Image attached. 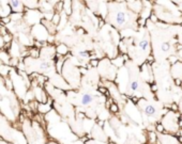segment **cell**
<instances>
[{
	"label": "cell",
	"instance_id": "3957f363",
	"mask_svg": "<svg viewBox=\"0 0 182 144\" xmlns=\"http://www.w3.org/2000/svg\"><path fill=\"white\" fill-rule=\"evenodd\" d=\"M94 100V96L91 95L90 93H85L80 97V103L83 106H89Z\"/></svg>",
	"mask_w": 182,
	"mask_h": 144
},
{
	"label": "cell",
	"instance_id": "7402d4cb",
	"mask_svg": "<svg viewBox=\"0 0 182 144\" xmlns=\"http://www.w3.org/2000/svg\"><path fill=\"white\" fill-rule=\"evenodd\" d=\"M99 92H100L101 94H105V95H107V96H109V91L106 89V88H103V87H100L99 88Z\"/></svg>",
	"mask_w": 182,
	"mask_h": 144
},
{
	"label": "cell",
	"instance_id": "f6af8a7d",
	"mask_svg": "<svg viewBox=\"0 0 182 144\" xmlns=\"http://www.w3.org/2000/svg\"><path fill=\"white\" fill-rule=\"evenodd\" d=\"M1 65H2V63H1V61H0V66H1Z\"/></svg>",
	"mask_w": 182,
	"mask_h": 144
},
{
	"label": "cell",
	"instance_id": "5b68a950",
	"mask_svg": "<svg viewBox=\"0 0 182 144\" xmlns=\"http://www.w3.org/2000/svg\"><path fill=\"white\" fill-rule=\"evenodd\" d=\"M144 112L147 116H153L156 113V108L153 105L147 103V105L144 106Z\"/></svg>",
	"mask_w": 182,
	"mask_h": 144
},
{
	"label": "cell",
	"instance_id": "b9f144b4",
	"mask_svg": "<svg viewBox=\"0 0 182 144\" xmlns=\"http://www.w3.org/2000/svg\"><path fill=\"white\" fill-rule=\"evenodd\" d=\"M178 140H179V142H180V143H182V136L178 137Z\"/></svg>",
	"mask_w": 182,
	"mask_h": 144
},
{
	"label": "cell",
	"instance_id": "ab89813d",
	"mask_svg": "<svg viewBox=\"0 0 182 144\" xmlns=\"http://www.w3.org/2000/svg\"><path fill=\"white\" fill-rule=\"evenodd\" d=\"M80 72H82L83 74L86 73V68H84V67H82V68H80Z\"/></svg>",
	"mask_w": 182,
	"mask_h": 144
},
{
	"label": "cell",
	"instance_id": "484cf974",
	"mask_svg": "<svg viewBox=\"0 0 182 144\" xmlns=\"http://www.w3.org/2000/svg\"><path fill=\"white\" fill-rule=\"evenodd\" d=\"M99 62H100V61H99V59H94V60H90V62H89V63L91 64L92 67H96L99 65Z\"/></svg>",
	"mask_w": 182,
	"mask_h": 144
},
{
	"label": "cell",
	"instance_id": "6da1fadb",
	"mask_svg": "<svg viewBox=\"0 0 182 144\" xmlns=\"http://www.w3.org/2000/svg\"><path fill=\"white\" fill-rule=\"evenodd\" d=\"M127 14L124 12V11H117L115 13V16H114V25L118 28H122L125 24L127 22Z\"/></svg>",
	"mask_w": 182,
	"mask_h": 144
},
{
	"label": "cell",
	"instance_id": "83f0119b",
	"mask_svg": "<svg viewBox=\"0 0 182 144\" xmlns=\"http://www.w3.org/2000/svg\"><path fill=\"white\" fill-rule=\"evenodd\" d=\"M153 61H154L153 56H152V55H149V56L147 57V62H146V63H149V64H151V63L153 62Z\"/></svg>",
	"mask_w": 182,
	"mask_h": 144
},
{
	"label": "cell",
	"instance_id": "7bdbcfd3",
	"mask_svg": "<svg viewBox=\"0 0 182 144\" xmlns=\"http://www.w3.org/2000/svg\"><path fill=\"white\" fill-rule=\"evenodd\" d=\"M174 3H177V4H182V1H180V2H174Z\"/></svg>",
	"mask_w": 182,
	"mask_h": 144
},
{
	"label": "cell",
	"instance_id": "30bf717a",
	"mask_svg": "<svg viewBox=\"0 0 182 144\" xmlns=\"http://www.w3.org/2000/svg\"><path fill=\"white\" fill-rule=\"evenodd\" d=\"M63 11L66 12L67 15H70L72 13V2L71 1H64Z\"/></svg>",
	"mask_w": 182,
	"mask_h": 144
},
{
	"label": "cell",
	"instance_id": "44dd1931",
	"mask_svg": "<svg viewBox=\"0 0 182 144\" xmlns=\"http://www.w3.org/2000/svg\"><path fill=\"white\" fill-rule=\"evenodd\" d=\"M0 60H1V61H4V62H9V61H10V59H9V56L6 55V53H0Z\"/></svg>",
	"mask_w": 182,
	"mask_h": 144
},
{
	"label": "cell",
	"instance_id": "ffe728a7",
	"mask_svg": "<svg viewBox=\"0 0 182 144\" xmlns=\"http://www.w3.org/2000/svg\"><path fill=\"white\" fill-rule=\"evenodd\" d=\"M156 129L158 130L159 132H161V134H163V132H166L165 128H164V126L162 125V123H158L156 125Z\"/></svg>",
	"mask_w": 182,
	"mask_h": 144
},
{
	"label": "cell",
	"instance_id": "74e56055",
	"mask_svg": "<svg viewBox=\"0 0 182 144\" xmlns=\"http://www.w3.org/2000/svg\"><path fill=\"white\" fill-rule=\"evenodd\" d=\"M77 32H79V34H83V33L85 32V30H84V29H78Z\"/></svg>",
	"mask_w": 182,
	"mask_h": 144
},
{
	"label": "cell",
	"instance_id": "e0dca14e",
	"mask_svg": "<svg viewBox=\"0 0 182 144\" xmlns=\"http://www.w3.org/2000/svg\"><path fill=\"white\" fill-rule=\"evenodd\" d=\"M164 107H165V108H169V109H172L174 112H177L179 110V107H178V105H177V103H172V105H165Z\"/></svg>",
	"mask_w": 182,
	"mask_h": 144
},
{
	"label": "cell",
	"instance_id": "9a60e30c",
	"mask_svg": "<svg viewBox=\"0 0 182 144\" xmlns=\"http://www.w3.org/2000/svg\"><path fill=\"white\" fill-rule=\"evenodd\" d=\"M168 62H169L172 65H175L179 62V58L176 57V56H170V57L168 58Z\"/></svg>",
	"mask_w": 182,
	"mask_h": 144
},
{
	"label": "cell",
	"instance_id": "4316f807",
	"mask_svg": "<svg viewBox=\"0 0 182 144\" xmlns=\"http://www.w3.org/2000/svg\"><path fill=\"white\" fill-rule=\"evenodd\" d=\"M150 21H151L152 22H156L158 21V17H156V15L154 14V13H151V15H150Z\"/></svg>",
	"mask_w": 182,
	"mask_h": 144
},
{
	"label": "cell",
	"instance_id": "8fae6325",
	"mask_svg": "<svg viewBox=\"0 0 182 144\" xmlns=\"http://www.w3.org/2000/svg\"><path fill=\"white\" fill-rule=\"evenodd\" d=\"M156 134L154 132L150 131L148 134V144H156Z\"/></svg>",
	"mask_w": 182,
	"mask_h": 144
},
{
	"label": "cell",
	"instance_id": "277c9868",
	"mask_svg": "<svg viewBox=\"0 0 182 144\" xmlns=\"http://www.w3.org/2000/svg\"><path fill=\"white\" fill-rule=\"evenodd\" d=\"M42 24H43L44 28L46 29V31H48V33L51 34H55L56 32V26L48 19H42Z\"/></svg>",
	"mask_w": 182,
	"mask_h": 144
},
{
	"label": "cell",
	"instance_id": "1f68e13d",
	"mask_svg": "<svg viewBox=\"0 0 182 144\" xmlns=\"http://www.w3.org/2000/svg\"><path fill=\"white\" fill-rule=\"evenodd\" d=\"M151 91L152 92H156V91H158V85H156V83H152V84H151Z\"/></svg>",
	"mask_w": 182,
	"mask_h": 144
},
{
	"label": "cell",
	"instance_id": "4fadbf2b",
	"mask_svg": "<svg viewBox=\"0 0 182 144\" xmlns=\"http://www.w3.org/2000/svg\"><path fill=\"white\" fill-rule=\"evenodd\" d=\"M129 88L131 91H137L139 89V82L137 80H133V81H131V83H130Z\"/></svg>",
	"mask_w": 182,
	"mask_h": 144
},
{
	"label": "cell",
	"instance_id": "f1b7e54d",
	"mask_svg": "<svg viewBox=\"0 0 182 144\" xmlns=\"http://www.w3.org/2000/svg\"><path fill=\"white\" fill-rule=\"evenodd\" d=\"M11 40H12V37H11V35H9V34H6V35H4V37H3V41L6 43H10Z\"/></svg>",
	"mask_w": 182,
	"mask_h": 144
},
{
	"label": "cell",
	"instance_id": "d4e9b609",
	"mask_svg": "<svg viewBox=\"0 0 182 144\" xmlns=\"http://www.w3.org/2000/svg\"><path fill=\"white\" fill-rule=\"evenodd\" d=\"M1 21L3 22V24H6V25H9V24L11 22V17H10V16L2 17V18H1Z\"/></svg>",
	"mask_w": 182,
	"mask_h": 144
},
{
	"label": "cell",
	"instance_id": "603a6c76",
	"mask_svg": "<svg viewBox=\"0 0 182 144\" xmlns=\"http://www.w3.org/2000/svg\"><path fill=\"white\" fill-rule=\"evenodd\" d=\"M109 110H111L113 113H117V112L119 111V108H118V106H117V103H113V105L109 107Z\"/></svg>",
	"mask_w": 182,
	"mask_h": 144
},
{
	"label": "cell",
	"instance_id": "60d3db41",
	"mask_svg": "<svg viewBox=\"0 0 182 144\" xmlns=\"http://www.w3.org/2000/svg\"><path fill=\"white\" fill-rule=\"evenodd\" d=\"M86 67H87V68H88V69H89V68H92V66H91V64H90V63H88V64H87V66H86Z\"/></svg>",
	"mask_w": 182,
	"mask_h": 144
},
{
	"label": "cell",
	"instance_id": "f546056e",
	"mask_svg": "<svg viewBox=\"0 0 182 144\" xmlns=\"http://www.w3.org/2000/svg\"><path fill=\"white\" fill-rule=\"evenodd\" d=\"M145 22H146V19H144V18H139L138 21H137V24L139 25V26H144V25H145Z\"/></svg>",
	"mask_w": 182,
	"mask_h": 144
},
{
	"label": "cell",
	"instance_id": "836d02e7",
	"mask_svg": "<svg viewBox=\"0 0 182 144\" xmlns=\"http://www.w3.org/2000/svg\"><path fill=\"white\" fill-rule=\"evenodd\" d=\"M104 25H105V21H103V19H100V21H99V28H102Z\"/></svg>",
	"mask_w": 182,
	"mask_h": 144
},
{
	"label": "cell",
	"instance_id": "8992f818",
	"mask_svg": "<svg viewBox=\"0 0 182 144\" xmlns=\"http://www.w3.org/2000/svg\"><path fill=\"white\" fill-rule=\"evenodd\" d=\"M56 51H57L58 55H60V56H62V57H63L64 55H67V53H68L69 48H68V46H67V45L59 44L57 46V48H56Z\"/></svg>",
	"mask_w": 182,
	"mask_h": 144
},
{
	"label": "cell",
	"instance_id": "8d00e7d4",
	"mask_svg": "<svg viewBox=\"0 0 182 144\" xmlns=\"http://www.w3.org/2000/svg\"><path fill=\"white\" fill-rule=\"evenodd\" d=\"M178 56H179V59H182V49L181 50H178Z\"/></svg>",
	"mask_w": 182,
	"mask_h": 144
},
{
	"label": "cell",
	"instance_id": "f35d334b",
	"mask_svg": "<svg viewBox=\"0 0 182 144\" xmlns=\"http://www.w3.org/2000/svg\"><path fill=\"white\" fill-rule=\"evenodd\" d=\"M122 58H123V60H124V61H127V60H129V58H127V55H123Z\"/></svg>",
	"mask_w": 182,
	"mask_h": 144
},
{
	"label": "cell",
	"instance_id": "5bb4252c",
	"mask_svg": "<svg viewBox=\"0 0 182 144\" xmlns=\"http://www.w3.org/2000/svg\"><path fill=\"white\" fill-rule=\"evenodd\" d=\"M63 6H64V2L58 1L57 3H56V6H54V8H55V10H56V13L61 12V11L63 10Z\"/></svg>",
	"mask_w": 182,
	"mask_h": 144
},
{
	"label": "cell",
	"instance_id": "cb8c5ba5",
	"mask_svg": "<svg viewBox=\"0 0 182 144\" xmlns=\"http://www.w3.org/2000/svg\"><path fill=\"white\" fill-rule=\"evenodd\" d=\"M39 53H40V51L38 50V49H32V50L30 51V55L32 58H38L39 57Z\"/></svg>",
	"mask_w": 182,
	"mask_h": 144
},
{
	"label": "cell",
	"instance_id": "7c38bea8",
	"mask_svg": "<svg viewBox=\"0 0 182 144\" xmlns=\"http://www.w3.org/2000/svg\"><path fill=\"white\" fill-rule=\"evenodd\" d=\"M60 21H61V16H60V14L59 13H55L54 16H53V18H51V22H53V24L57 27V25L60 24Z\"/></svg>",
	"mask_w": 182,
	"mask_h": 144
},
{
	"label": "cell",
	"instance_id": "ee69618b",
	"mask_svg": "<svg viewBox=\"0 0 182 144\" xmlns=\"http://www.w3.org/2000/svg\"><path fill=\"white\" fill-rule=\"evenodd\" d=\"M109 144H116V143H115V142H111V143H109Z\"/></svg>",
	"mask_w": 182,
	"mask_h": 144
},
{
	"label": "cell",
	"instance_id": "ac0fdd59",
	"mask_svg": "<svg viewBox=\"0 0 182 144\" xmlns=\"http://www.w3.org/2000/svg\"><path fill=\"white\" fill-rule=\"evenodd\" d=\"M90 53H89V51H87V50H80L79 53H78V56L82 58H90Z\"/></svg>",
	"mask_w": 182,
	"mask_h": 144
},
{
	"label": "cell",
	"instance_id": "9c48e42d",
	"mask_svg": "<svg viewBox=\"0 0 182 144\" xmlns=\"http://www.w3.org/2000/svg\"><path fill=\"white\" fill-rule=\"evenodd\" d=\"M39 111L41 112V113H47V112L51 110V106L48 105V103H41V105H39Z\"/></svg>",
	"mask_w": 182,
	"mask_h": 144
},
{
	"label": "cell",
	"instance_id": "d6a6232c",
	"mask_svg": "<svg viewBox=\"0 0 182 144\" xmlns=\"http://www.w3.org/2000/svg\"><path fill=\"white\" fill-rule=\"evenodd\" d=\"M131 102H133V103H137L139 102L138 97H136V96H133V97L131 98Z\"/></svg>",
	"mask_w": 182,
	"mask_h": 144
},
{
	"label": "cell",
	"instance_id": "d590c367",
	"mask_svg": "<svg viewBox=\"0 0 182 144\" xmlns=\"http://www.w3.org/2000/svg\"><path fill=\"white\" fill-rule=\"evenodd\" d=\"M96 122H98L99 126H103V125H104V122H103V121H100V120H98V121H96Z\"/></svg>",
	"mask_w": 182,
	"mask_h": 144
},
{
	"label": "cell",
	"instance_id": "ba28073f",
	"mask_svg": "<svg viewBox=\"0 0 182 144\" xmlns=\"http://www.w3.org/2000/svg\"><path fill=\"white\" fill-rule=\"evenodd\" d=\"M51 64L48 61H42L39 64V69L41 72H47V71H49V69H51Z\"/></svg>",
	"mask_w": 182,
	"mask_h": 144
},
{
	"label": "cell",
	"instance_id": "2e32d148",
	"mask_svg": "<svg viewBox=\"0 0 182 144\" xmlns=\"http://www.w3.org/2000/svg\"><path fill=\"white\" fill-rule=\"evenodd\" d=\"M9 71H10V67L9 66H6V65H1V66H0V73L3 76H6Z\"/></svg>",
	"mask_w": 182,
	"mask_h": 144
},
{
	"label": "cell",
	"instance_id": "d6986e66",
	"mask_svg": "<svg viewBox=\"0 0 182 144\" xmlns=\"http://www.w3.org/2000/svg\"><path fill=\"white\" fill-rule=\"evenodd\" d=\"M161 49L166 53V51H168L170 49V44L168 42H164L163 44L161 45Z\"/></svg>",
	"mask_w": 182,
	"mask_h": 144
},
{
	"label": "cell",
	"instance_id": "4dcf8cb0",
	"mask_svg": "<svg viewBox=\"0 0 182 144\" xmlns=\"http://www.w3.org/2000/svg\"><path fill=\"white\" fill-rule=\"evenodd\" d=\"M175 84H176L177 87H180V85H182V81H181V79H179V78H177V79H175Z\"/></svg>",
	"mask_w": 182,
	"mask_h": 144
},
{
	"label": "cell",
	"instance_id": "e575fe53",
	"mask_svg": "<svg viewBox=\"0 0 182 144\" xmlns=\"http://www.w3.org/2000/svg\"><path fill=\"white\" fill-rule=\"evenodd\" d=\"M179 127L182 129V115L180 116V119H179Z\"/></svg>",
	"mask_w": 182,
	"mask_h": 144
},
{
	"label": "cell",
	"instance_id": "7a4b0ae2",
	"mask_svg": "<svg viewBox=\"0 0 182 144\" xmlns=\"http://www.w3.org/2000/svg\"><path fill=\"white\" fill-rule=\"evenodd\" d=\"M9 4H10V9L11 11H13L14 13H18V14H22L24 12V2L22 1H9Z\"/></svg>",
	"mask_w": 182,
	"mask_h": 144
},
{
	"label": "cell",
	"instance_id": "52a82bcc",
	"mask_svg": "<svg viewBox=\"0 0 182 144\" xmlns=\"http://www.w3.org/2000/svg\"><path fill=\"white\" fill-rule=\"evenodd\" d=\"M138 47L141 51H147L148 49H149V40H147V39L141 40L138 44Z\"/></svg>",
	"mask_w": 182,
	"mask_h": 144
}]
</instances>
